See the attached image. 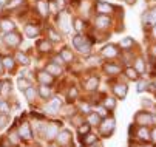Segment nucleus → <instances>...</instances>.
<instances>
[{"instance_id": "aec40b11", "label": "nucleus", "mask_w": 156, "mask_h": 147, "mask_svg": "<svg viewBox=\"0 0 156 147\" xmlns=\"http://www.w3.org/2000/svg\"><path fill=\"white\" fill-rule=\"evenodd\" d=\"M98 85H99V79H98L96 76H91L90 79H87V81H85V90H88V91L96 90Z\"/></svg>"}, {"instance_id": "09e8293b", "label": "nucleus", "mask_w": 156, "mask_h": 147, "mask_svg": "<svg viewBox=\"0 0 156 147\" xmlns=\"http://www.w3.org/2000/svg\"><path fill=\"white\" fill-rule=\"evenodd\" d=\"M145 88H147V82H144V81H142V82H139V85H138V91L141 93V91H144Z\"/></svg>"}, {"instance_id": "393cba45", "label": "nucleus", "mask_w": 156, "mask_h": 147, "mask_svg": "<svg viewBox=\"0 0 156 147\" xmlns=\"http://www.w3.org/2000/svg\"><path fill=\"white\" fill-rule=\"evenodd\" d=\"M60 106H62V102H60L59 99H54L53 102L47 104L45 110H48V113H57V112H59V109H60Z\"/></svg>"}, {"instance_id": "4c0bfd02", "label": "nucleus", "mask_w": 156, "mask_h": 147, "mask_svg": "<svg viewBox=\"0 0 156 147\" xmlns=\"http://www.w3.org/2000/svg\"><path fill=\"white\" fill-rule=\"evenodd\" d=\"M125 74H127V77L131 79V81H138V77H139V73H138L135 68H127V70H125Z\"/></svg>"}, {"instance_id": "c85d7f7f", "label": "nucleus", "mask_w": 156, "mask_h": 147, "mask_svg": "<svg viewBox=\"0 0 156 147\" xmlns=\"http://www.w3.org/2000/svg\"><path fill=\"white\" fill-rule=\"evenodd\" d=\"M96 141H98V136L93 135V133H90V132H88V133L82 138V144H83V145H91V144H94Z\"/></svg>"}, {"instance_id": "dca6fc26", "label": "nucleus", "mask_w": 156, "mask_h": 147, "mask_svg": "<svg viewBox=\"0 0 156 147\" xmlns=\"http://www.w3.org/2000/svg\"><path fill=\"white\" fill-rule=\"evenodd\" d=\"M0 30L3 33H11V31H16V23L9 19H3L0 20Z\"/></svg>"}, {"instance_id": "2f4dec72", "label": "nucleus", "mask_w": 156, "mask_h": 147, "mask_svg": "<svg viewBox=\"0 0 156 147\" xmlns=\"http://www.w3.org/2000/svg\"><path fill=\"white\" fill-rule=\"evenodd\" d=\"M104 107L107 109V110H115V107H116V99L115 98H105L104 99Z\"/></svg>"}, {"instance_id": "0eeeda50", "label": "nucleus", "mask_w": 156, "mask_h": 147, "mask_svg": "<svg viewBox=\"0 0 156 147\" xmlns=\"http://www.w3.org/2000/svg\"><path fill=\"white\" fill-rule=\"evenodd\" d=\"M94 9L98 14H102V16H108L115 11V6L113 5H110L107 2H102V0H98L96 5H94Z\"/></svg>"}, {"instance_id": "5fc2aeb1", "label": "nucleus", "mask_w": 156, "mask_h": 147, "mask_svg": "<svg viewBox=\"0 0 156 147\" xmlns=\"http://www.w3.org/2000/svg\"><path fill=\"white\" fill-rule=\"evenodd\" d=\"M150 53H151V56H153V57H156V45H153V47H151V51H150Z\"/></svg>"}, {"instance_id": "b1692460", "label": "nucleus", "mask_w": 156, "mask_h": 147, "mask_svg": "<svg viewBox=\"0 0 156 147\" xmlns=\"http://www.w3.org/2000/svg\"><path fill=\"white\" fill-rule=\"evenodd\" d=\"M14 59H16V62H19V64L25 65V67L30 64V57H28L23 51H17V53H16V56H14Z\"/></svg>"}, {"instance_id": "f03ea898", "label": "nucleus", "mask_w": 156, "mask_h": 147, "mask_svg": "<svg viewBox=\"0 0 156 147\" xmlns=\"http://www.w3.org/2000/svg\"><path fill=\"white\" fill-rule=\"evenodd\" d=\"M3 42H5V45L9 47V48H17V47L22 44V36H20L19 33H16V31L5 33Z\"/></svg>"}, {"instance_id": "5701e85b", "label": "nucleus", "mask_w": 156, "mask_h": 147, "mask_svg": "<svg viewBox=\"0 0 156 147\" xmlns=\"http://www.w3.org/2000/svg\"><path fill=\"white\" fill-rule=\"evenodd\" d=\"M45 70H47L51 76H60V74H62V68H60V65L53 64V62H50V64L45 67Z\"/></svg>"}, {"instance_id": "2eb2a0df", "label": "nucleus", "mask_w": 156, "mask_h": 147, "mask_svg": "<svg viewBox=\"0 0 156 147\" xmlns=\"http://www.w3.org/2000/svg\"><path fill=\"white\" fill-rule=\"evenodd\" d=\"M37 50L42 51V53H51L53 50V42L48 40V39H40L37 42Z\"/></svg>"}, {"instance_id": "bb28decb", "label": "nucleus", "mask_w": 156, "mask_h": 147, "mask_svg": "<svg viewBox=\"0 0 156 147\" xmlns=\"http://www.w3.org/2000/svg\"><path fill=\"white\" fill-rule=\"evenodd\" d=\"M39 95H40L43 99H48V98H51L53 91H51V88H50L48 85H42V84H40V87H39Z\"/></svg>"}, {"instance_id": "4d7b16f0", "label": "nucleus", "mask_w": 156, "mask_h": 147, "mask_svg": "<svg viewBox=\"0 0 156 147\" xmlns=\"http://www.w3.org/2000/svg\"><path fill=\"white\" fill-rule=\"evenodd\" d=\"M125 2H127V3H130V5H133V3L136 2V0H125Z\"/></svg>"}, {"instance_id": "39448f33", "label": "nucleus", "mask_w": 156, "mask_h": 147, "mask_svg": "<svg viewBox=\"0 0 156 147\" xmlns=\"http://www.w3.org/2000/svg\"><path fill=\"white\" fill-rule=\"evenodd\" d=\"M94 27H96L98 30H102V31H105V30H108V28L111 27V19H110L108 16L98 14V16L94 17Z\"/></svg>"}, {"instance_id": "a18cd8bd", "label": "nucleus", "mask_w": 156, "mask_h": 147, "mask_svg": "<svg viewBox=\"0 0 156 147\" xmlns=\"http://www.w3.org/2000/svg\"><path fill=\"white\" fill-rule=\"evenodd\" d=\"M99 62H101V57L99 56H91V57H88V65H91V67H94V65H98L99 64Z\"/></svg>"}, {"instance_id": "c9c22d12", "label": "nucleus", "mask_w": 156, "mask_h": 147, "mask_svg": "<svg viewBox=\"0 0 156 147\" xmlns=\"http://www.w3.org/2000/svg\"><path fill=\"white\" fill-rule=\"evenodd\" d=\"M48 40H51V42H59L62 37H60V34L57 33V31H54L53 28H48V37H47Z\"/></svg>"}, {"instance_id": "864d4df0", "label": "nucleus", "mask_w": 156, "mask_h": 147, "mask_svg": "<svg viewBox=\"0 0 156 147\" xmlns=\"http://www.w3.org/2000/svg\"><path fill=\"white\" fill-rule=\"evenodd\" d=\"M151 37H153V39H156V25H153V27H151Z\"/></svg>"}, {"instance_id": "c03bdc74", "label": "nucleus", "mask_w": 156, "mask_h": 147, "mask_svg": "<svg viewBox=\"0 0 156 147\" xmlns=\"http://www.w3.org/2000/svg\"><path fill=\"white\" fill-rule=\"evenodd\" d=\"M77 132H79L80 135H87L88 132H90V124H83V125L80 124L79 127H77Z\"/></svg>"}, {"instance_id": "7ed1b4c3", "label": "nucleus", "mask_w": 156, "mask_h": 147, "mask_svg": "<svg viewBox=\"0 0 156 147\" xmlns=\"http://www.w3.org/2000/svg\"><path fill=\"white\" fill-rule=\"evenodd\" d=\"M59 127H60V122H50L45 125V129H43V138L51 141L57 136L59 133Z\"/></svg>"}, {"instance_id": "72a5a7b5", "label": "nucleus", "mask_w": 156, "mask_h": 147, "mask_svg": "<svg viewBox=\"0 0 156 147\" xmlns=\"http://www.w3.org/2000/svg\"><path fill=\"white\" fill-rule=\"evenodd\" d=\"M0 93H2V96H8V95L11 93V81L2 82V88H0Z\"/></svg>"}, {"instance_id": "f704fd0d", "label": "nucleus", "mask_w": 156, "mask_h": 147, "mask_svg": "<svg viewBox=\"0 0 156 147\" xmlns=\"http://www.w3.org/2000/svg\"><path fill=\"white\" fill-rule=\"evenodd\" d=\"M138 138L142 139V141H148L150 139V132L145 127H142V125H141V129L138 130Z\"/></svg>"}, {"instance_id": "9d476101", "label": "nucleus", "mask_w": 156, "mask_h": 147, "mask_svg": "<svg viewBox=\"0 0 156 147\" xmlns=\"http://www.w3.org/2000/svg\"><path fill=\"white\" fill-rule=\"evenodd\" d=\"M37 81L42 84V85H51L54 82V76H51L47 70H42L37 73Z\"/></svg>"}, {"instance_id": "6ab92c4d", "label": "nucleus", "mask_w": 156, "mask_h": 147, "mask_svg": "<svg viewBox=\"0 0 156 147\" xmlns=\"http://www.w3.org/2000/svg\"><path fill=\"white\" fill-rule=\"evenodd\" d=\"M133 45H135V40H133V37H124L121 42H119V47L121 50L124 51H130L133 48Z\"/></svg>"}, {"instance_id": "13d9d810", "label": "nucleus", "mask_w": 156, "mask_h": 147, "mask_svg": "<svg viewBox=\"0 0 156 147\" xmlns=\"http://www.w3.org/2000/svg\"><path fill=\"white\" fill-rule=\"evenodd\" d=\"M2 9H3V5H2V3H0V11H2Z\"/></svg>"}, {"instance_id": "4468645a", "label": "nucleus", "mask_w": 156, "mask_h": 147, "mask_svg": "<svg viewBox=\"0 0 156 147\" xmlns=\"http://www.w3.org/2000/svg\"><path fill=\"white\" fill-rule=\"evenodd\" d=\"M36 9L42 17H48L50 11H48V0H37L36 2Z\"/></svg>"}, {"instance_id": "a211bd4d", "label": "nucleus", "mask_w": 156, "mask_h": 147, "mask_svg": "<svg viewBox=\"0 0 156 147\" xmlns=\"http://www.w3.org/2000/svg\"><path fill=\"white\" fill-rule=\"evenodd\" d=\"M113 93L118 98L124 99L127 96V85H124V84H116V85H113Z\"/></svg>"}, {"instance_id": "412c9836", "label": "nucleus", "mask_w": 156, "mask_h": 147, "mask_svg": "<svg viewBox=\"0 0 156 147\" xmlns=\"http://www.w3.org/2000/svg\"><path fill=\"white\" fill-rule=\"evenodd\" d=\"M87 42H90L85 36H82V34H76L74 37H73V47L76 48V50H79L82 45H85Z\"/></svg>"}, {"instance_id": "cd10ccee", "label": "nucleus", "mask_w": 156, "mask_h": 147, "mask_svg": "<svg viewBox=\"0 0 156 147\" xmlns=\"http://www.w3.org/2000/svg\"><path fill=\"white\" fill-rule=\"evenodd\" d=\"M25 98L28 99V102H33V101H36V98H37V90L31 85V87H28L27 90H25Z\"/></svg>"}, {"instance_id": "473e14b6", "label": "nucleus", "mask_w": 156, "mask_h": 147, "mask_svg": "<svg viewBox=\"0 0 156 147\" xmlns=\"http://www.w3.org/2000/svg\"><path fill=\"white\" fill-rule=\"evenodd\" d=\"M17 85H19V88H20V90H23V91H25L28 87H31V82H30L27 77H22V76H20V77H19V81H17Z\"/></svg>"}, {"instance_id": "79ce46f5", "label": "nucleus", "mask_w": 156, "mask_h": 147, "mask_svg": "<svg viewBox=\"0 0 156 147\" xmlns=\"http://www.w3.org/2000/svg\"><path fill=\"white\" fill-rule=\"evenodd\" d=\"M9 110H11L9 104H8L5 99L0 101V113H5V115H8V112H9Z\"/></svg>"}, {"instance_id": "de8ad7c7", "label": "nucleus", "mask_w": 156, "mask_h": 147, "mask_svg": "<svg viewBox=\"0 0 156 147\" xmlns=\"http://www.w3.org/2000/svg\"><path fill=\"white\" fill-rule=\"evenodd\" d=\"M98 115H99L101 118L107 116V109H105V107H99V109H98Z\"/></svg>"}, {"instance_id": "bf43d9fd", "label": "nucleus", "mask_w": 156, "mask_h": 147, "mask_svg": "<svg viewBox=\"0 0 156 147\" xmlns=\"http://www.w3.org/2000/svg\"><path fill=\"white\" fill-rule=\"evenodd\" d=\"M142 147H151V145H142Z\"/></svg>"}, {"instance_id": "c756f323", "label": "nucleus", "mask_w": 156, "mask_h": 147, "mask_svg": "<svg viewBox=\"0 0 156 147\" xmlns=\"http://www.w3.org/2000/svg\"><path fill=\"white\" fill-rule=\"evenodd\" d=\"M85 27H87V25H85V22H83V20H82L80 17H77V19H74V20H73V28H74L79 34L85 30Z\"/></svg>"}, {"instance_id": "603ef678", "label": "nucleus", "mask_w": 156, "mask_h": 147, "mask_svg": "<svg viewBox=\"0 0 156 147\" xmlns=\"http://www.w3.org/2000/svg\"><path fill=\"white\" fill-rule=\"evenodd\" d=\"M68 95H70V96H73V98H74V96H76V95H77V90H76V88H70V93H68Z\"/></svg>"}, {"instance_id": "a878e982", "label": "nucleus", "mask_w": 156, "mask_h": 147, "mask_svg": "<svg viewBox=\"0 0 156 147\" xmlns=\"http://www.w3.org/2000/svg\"><path fill=\"white\" fill-rule=\"evenodd\" d=\"M60 57L63 59V62H73L74 59V54L70 48H62L60 50Z\"/></svg>"}, {"instance_id": "49530a36", "label": "nucleus", "mask_w": 156, "mask_h": 147, "mask_svg": "<svg viewBox=\"0 0 156 147\" xmlns=\"http://www.w3.org/2000/svg\"><path fill=\"white\" fill-rule=\"evenodd\" d=\"M51 62H53V64H57V65H62V64H65V62H63V59L60 57V54H59V56H54Z\"/></svg>"}, {"instance_id": "e433bc0d", "label": "nucleus", "mask_w": 156, "mask_h": 147, "mask_svg": "<svg viewBox=\"0 0 156 147\" xmlns=\"http://www.w3.org/2000/svg\"><path fill=\"white\" fill-rule=\"evenodd\" d=\"M91 48H93L91 42H87V44H85V45H82V47H80L77 51H79L80 54H85V56H88V54L91 53Z\"/></svg>"}, {"instance_id": "9b49d317", "label": "nucleus", "mask_w": 156, "mask_h": 147, "mask_svg": "<svg viewBox=\"0 0 156 147\" xmlns=\"http://www.w3.org/2000/svg\"><path fill=\"white\" fill-rule=\"evenodd\" d=\"M142 22H144V25H147V27L156 25V8H151L148 13H145V14L142 16Z\"/></svg>"}, {"instance_id": "a19ab883", "label": "nucleus", "mask_w": 156, "mask_h": 147, "mask_svg": "<svg viewBox=\"0 0 156 147\" xmlns=\"http://www.w3.org/2000/svg\"><path fill=\"white\" fill-rule=\"evenodd\" d=\"M19 135H17V132L16 130H12L9 135H8V141H9V144H14V145H17L19 142H20V138H17Z\"/></svg>"}, {"instance_id": "052dcab7", "label": "nucleus", "mask_w": 156, "mask_h": 147, "mask_svg": "<svg viewBox=\"0 0 156 147\" xmlns=\"http://www.w3.org/2000/svg\"><path fill=\"white\" fill-rule=\"evenodd\" d=\"M50 147H56V145H50Z\"/></svg>"}, {"instance_id": "f257e3e1", "label": "nucleus", "mask_w": 156, "mask_h": 147, "mask_svg": "<svg viewBox=\"0 0 156 147\" xmlns=\"http://www.w3.org/2000/svg\"><path fill=\"white\" fill-rule=\"evenodd\" d=\"M57 28L62 33H68L71 30V17L68 16V13H63V11L57 13Z\"/></svg>"}, {"instance_id": "37998d69", "label": "nucleus", "mask_w": 156, "mask_h": 147, "mask_svg": "<svg viewBox=\"0 0 156 147\" xmlns=\"http://www.w3.org/2000/svg\"><path fill=\"white\" fill-rule=\"evenodd\" d=\"M9 122V116L5 113H0V130L6 127V124Z\"/></svg>"}, {"instance_id": "7c9ffc66", "label": "nucleus", "mask_w": 156, "mask_h": 147, "mask_svg": "<svg viewBox=\"0 0 156 147\" xmlns=\"http://www.w3.org/2000/svg\"><path fill=\"white\" fill-rule=\"evenodd\" d=\"M101 121H102V118L98 113H93V112L88 113V124H90V125H99Z\"/></svg>"}, {"instance_id": "3c124183", "label": "nucleus", "mask_w": 156, "mask_h": 147, "mask_svg": "<svg viewBox=\"0 0 156 147\" xmlns=\"http://www.w3.org/2000/svg\"><path fill=\"white\" fill-rule=\"evenodd\" d=\"M150 139H153L156 142V129H153V132L150 133Z\"/></svg>"}, {"instance_id": "ea45409f", "label": "nucleus", "mask_w": 156, "mask_h": 147, "mask_svg": "<svg viewBox=\"0 0 156 147\" xmlns=\"http://www.w3.org/2000/svg\"><path fill=\"white\" fill-rule=\"evenodd\" d=\"M48 11H50V14H57L60 11L57 3H56V0H48Z\"/></svg>"}, {"instance_id": "ddd939ff", "label": "nucleus", "mask_w": 156, "mask_h": 147, "mask_svg": "<svg viewBox=\"0 0 156 147\" xmlns=\"http://www.w3.org/2000/svg\"><path fill=\"white\" fill-rule=\"evenodd\" d=\"M23 33H25L27 37L34 39V37H37V36L40 34V28H39V25H36V23H28V25H25Z\"/></svg>"}, {"instance_id": "6e6d98bb", "label": "nucleus", "mask_w": 156, "mask_h": 147, "mask_svg": "<svg viewBox=\"0 0 156 147\" xmlns=\"http://www.w3.org/2000/svg\"><path fill=\"white\" fill-rule=\"evenodd\" d=\"M5 73V68H3V64H2V59H0V74Z\"/></svg>"}, {"instance_id": "f3484780", "label": "nucleus", "mask_w": 156, "mask_h": 147, "mask_svg": "<svg viewBox=\"0 0 156 147\" xmlns=\"http://www.w3.org/2000/svg\"><path fill=\"white\" fill-rule=\"evenodd\" d=\"M104 71H105L107 74H110V76H115V74L121 73V65H118V64H111V62H108V64H105V65H104Z\"/></svg>"}, {"instance_id": "423d86ee", "label": "nucleus", "mask_w": 156, "mask_h": 147, "mask_svg": "<svg viewBox=\"0 0 156 147\" xmlns=\"http://www.w3.org/2000/svg\"><path fill=\"white\" fill-rule=\"evenodd\" d=\"M56 139H57V144L62 145V147L73 145V139H71V133H70V130H62V132H59L57 136H56Z\"/></svg>"}, {"instance_id": "20e7f679", "label": "nucleus", "mask_w": 156, "mask_h": 147, "mask_svg": "<svg viewBox=\"0 0 156 147\" xmlns=\"http://www.w3.org/2000/svg\"><path fill=\"white\" fill-rule=\"evenodd\" d=\"M99 129H101V133L104 135V138H108L115 130V119L113 118H110V119L107 118L104 122L99 124Z\"/></svg>"}, {"instance_id": "6e6552de", "label": "nucleus", "mask_w": 156, "mask_h": 147, "mask_svg": "<svg viewBox=\"0 0 156 147\" xmlns=\"http://www.w3.org/2000/svg\"><path fill=\"white\" fill-rule=\"evenodd\" d=\"M135 122H136L138 125L147 127V125L153 124V118H151V115L147 113V112H139V113H136V116H135Z\"/></svg>"}, {"instance_id": "8fccbe9b", "label": "nucleus", "mask_w": 156, "mask_h": 147, "mask_svg": "<svg viewBox=\"0 0 156 147\" xmlns=\"http://www.w3.org/2000/svg\"><path fill=\"white\" fill-rule=\"evenodd\" d=\"M71 121H73V122H76V124H74L76 127H79L80 124H83V122H80V118H79V116H74V118H71Z\"/></svg>"}, {"instance_id": "58836bf2", "label": "nucleus", "mask_w": 156, "mask_h": 147, "mask_svg": "<svg viewBox=\"0 0 156 147\" xmlns=\"http://www.w3.org/2000/svg\"><path fill=\"white\" fill-rule=\"evenodd\" d=\"M135 70L138 71V73H144L145 71V62L139 57V59H136V62H135Z\"/></svg>"}, {"instance_id": "4be33fe9", "label": "nucleus", "mask_w": 156, "mask_h": 147, "mask_svg": "<svg viewBox=\"0 0 156 147\" xmlns=\"http://www.w3.org/2000/svg\"><path fill=\"white\" fill-rule=\"evenodd\" d=\"M2 64H3V68H5V70L12 71L14 67H16V59H14L12 56H5V57L2 59Z\"/></svg>"}, {"instance_id": "1a4fd4ad", "label": "nucleus", "mask_w": 156, "mask_h": 147, "mask_svg": "<svg viewBox=\"0 0 156 147\" xmlns=\"http://www.w3.org/2000/svg\"><path fill=\"white\" fill-rule=\"evenodd\" d=\"M119 54H121V53H119L118 47L113 45V44H110V45L104 47V48H102V53H101V56L105 57V59H115V57H118Z\"/></svg>"}, {"instance_id": "f8f14e48", "label": "nucleus", "mask_w": 156, "mask_h": 147, "mask_svg": "<svg viewBox=\"0 0 156 147\" xmlns=\"http://www.w3.org/2000/svg\"><path fill=\"white\" fill-rule=\"evenodd\" d=\"M19 136L20 139H31L33 133H31V127L28 122H22L19 125Z\"/></svg>"}]
</instances>
